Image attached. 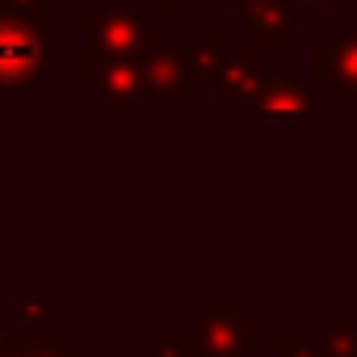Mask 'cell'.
Here are the masks:
<instances>
[{
	"label": "cell",
	"instance_id": "6da1fadb",
	"mask_svg": "<svg viewBox=\"0 0 357 357\" xmlns=\"http://www.w3.org/2000/svg\"><path fill=\"white\" fill-rule=\"evenodd\" d=\"M43 43L26 22H0V84H22L38 72Z\"/></svg>",
	"mask_w": 357,
	"mask_h": 357
}]
</instances>
